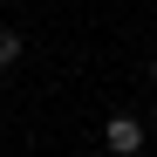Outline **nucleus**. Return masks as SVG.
<instances>
[{"label":"nucleus","mask_w":157,"mask_h":157,"mask_svg":"<svg viewBox=\"0 0 157 157\" xmlns=\"http://www.w3.org/2000/svg\"><path fill=\"white\" fill-rule=\"evenodd\" d=\"M150 123H157V109H150Z\"/></svg>","instance_id":"nucleus-4"},{"label":"nucleus","mask_w":157,"mask_h":157,"mask_svg":"<svg viewBox=\"0 0 157 157\" xmlns=\"http://www.w3.org/2000/svg\"><path fill=\"white\" fill-rule=\"evenodd\" d=\"M150 75H157V55H150Z\"/></svg>","instance_id":"nucleus-3"},{"label":"nucleus","mask_w":157,"mask_h":157,"mask_svg":"<svg viewBox=\"0 0 157 157\" xmlns=\"http://www.w3.org/2000/svg\"><path fill=\"white\" fill-rule=\"evenodd\" d=\"M14 62H21V34H14V28H0V68H14Z\"/></svg>","instance_id":"nucleus-2"},{"label":"nucleus","mask_w":157,"mask_h":157,"mask_svg":"<svg viewBox=\"0 0 157 157\" xmlns=\"http://www.w3.org/2000/svg\"><path fill=\"white\" fill-rule=\"evenodd\" d=\"M102 144H109V157H137L144 150V123L137 116H109L102 123Z\"/></svg>","instance_id":"nucleus-1"}]
</instances>
